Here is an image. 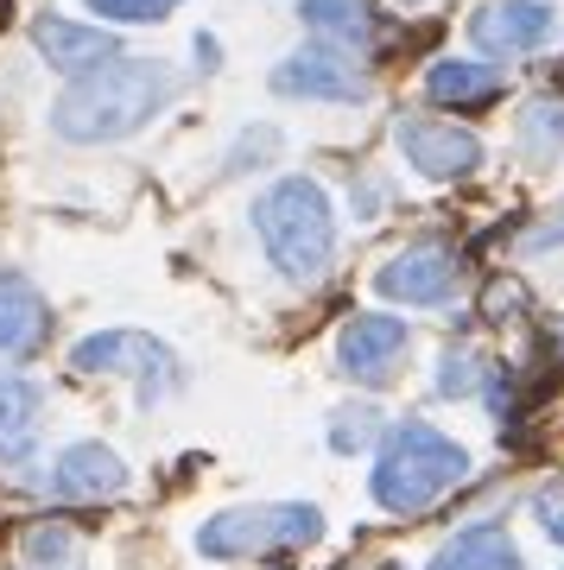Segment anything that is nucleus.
I'll list each match as a JSON object with an SVG mask.
<instances>
[{
	"label": "nucleus",
	"instance_id": "f257e3e1",
	"mask_svg": "<svg viewBox=\"0 0 564 570\" xmlns=\"http://www.w3.org/2000/svg\"><path fill=\"white\" fill-rule=\"evenodd\" d=\"M178 96V77L165 63H146V58H115L77 77L51 102V134L70 146H108V140H127L140 134L153 115H165Z\"/></svg>",
	"mask_w": 564,
	"mask_h": 570
},
{
	"label": "nucleus",
	"instance_id": "f03ea898",
	"mask_svg": "<svg viewBox=\"0 0 564 570\" xmlns=\"http://www.w3.org/2000/svg\"><path fill=\"white\" fill-rule=\"evenodd\" d=\"M469 475V456L457 438H444L438 425L425 419H400V425L381 431V450H375V469H368V489L387 513H431L444 494Z\"/></svg>",
	"mask_w": 564,
	"mask_h": 570
},
{
	"label": "nucleus",
	"instance_id": "7ed1b4c3",
	"mask_svg": "<svg viewBox=\"0 0 564 570\" xmlns=\"http://www.w3.org/2000/svg\"><path fill=\"white\" fill-rule=\"evenodd\" d=\"M254 235L292 285H311L337 261V209L318 178H280L254 197Z\"/></svg>",
	"mask_w": 564,
	"mask_h": 570
},
{
	"label": "nucleus",
	"instance_id": "20e7f679",
	"mask_svg": "<svg viewBox=\"0 0 564 570\" xmlns=\"http://www.w3.org/2000/svg\"><path fill=\"white\" fill-rule=\"evenodd\" d=\"M323 539V513L311 501H254V508H222L197 527L203 558H273Z\"/></svg>",
	"mask_w": 564,
	"mask_h": 570
},
{
	"label": "nucleus",
	"instance_id": "39448f33",
	"mask_svg": "<svg viewBox=\"0 0 564 570\" xmlns=\"http://www.w3.org/2000/svg\"><path fill=\"white\" fill-rule=\"evenodd\" d=\"M70 367L77 374H127L134 387H140V406L153 400H172L184 381L178 355L159 343V336H146V330H96V336H82L70 348Z\"/></svg>",
	"mask_w": 564,
	"mask_h": 570
},
{
	"label": "nucleus",
	"instance_id": "423d86ee",
	"mask_svg": "<svg viewBox=\"0 0 564 570\" xmlns=\"http://www.w3.org/2000/svg\"><path fill=\"white\" fill-rule=\"evenodd\" d=\"M406 348H412V324L406 317H387V311H356L337 336V367L362 387H387L400 374Z\"/></svg>",
	"mask_w": 564,
	"mask_h": 570
},
{
	"label": "nucleus",
	"instance_id": "0eeeda50",
	"mask_svg": "<svg viewBox=\"0 0 564 570\" xmlns=\"http://www.w3.org/2000/svg\"><path fill=\"white\" fill-rule=\"evenodd\" d=\"M393 140H400V159L431 184L469 178V171L483 165V140L457 121H438V115H406V121L393 127Z\"/></svg>",
	"mask_w": 564,
	"mask_h": 570
},
{
	"label": "nucleus",
	"instance_id": "6e6552de",
	"mask_svg": "<svg viewBox=\"0 0 564 570\" xmlns=\"http://www.w3.org/2000/svg\"><path fill=\"white\" fill-rule=\"evenodd\" d=\"M273 96H292V102H368L375 82L337 45H304L273 70Z\"/></svg>",
	"mask_w": 564,
	"mask_h": 570
},
{
	"label": "nucleus",
	"instance_id": "1a4fd4ad",
	"mask_svg": "<svg viewBox=\"0 0 564 570\" xmlns=\"http://www.w3.org/2000/svg\"><path fill=\"white\" fill-rule=\"evenodd\" d=\"M457 254L438 242H419V247H400L393 261L375 273V292L393 298V305H412V311H438L457 298Z\"/></svg>",
	"mask_w": 564,
	"mask_h": 570
},
{
	"label": "nucleus",
	"instance_id": "9d476101",
	"mask_svg": "<svg viewBox=\"0 0 564 570\" xmlns=\"http://www.w3.org/2000/svg\"><path fill=\"white\" fill-rule=\"evenodd\" d=\"M558 32V7L552 0H483L469 13V39L483 45L488 58H526Z\"/></svg>",
	"mask_w": 564,
	"mask_h": 570
},
{
	"label": "nucleus",
	"instance_id": "9b49d317",
	"mask_svg": "<svg viewBox=\"0 0 564 570\" xmlns=\"http://www.w3.org/2000/svg\"><path fill=\"white\" fill-rule=\"evenodd\" d=\"M32 45H39V58L51 63V70H64V77H89V70H101V63H115V32L108 26H77V20H32Z\"/></svg>",
	"mask_w": 564,
	"mask_h": 570
},
{
	"label": "nucleus",
	"instance_id": "f8f14e48",
	"mask_svg": "<svg viewBox=\"0 0 564 570\" xmlns=\"http://www.w3.org/2000/svg\"><path fill=\"white\" fill-rule=\"evenodd\" d=\"M127 489V463L108 444H70L51 463V494L58 501H115Z\"/></svg>",
	"mask_w": 564,
	"mask_h": 570
},
{
	"label": "nucleus",
	"instance_id": "ddd939ff",
	"mask_svg": "<svg viewBox=\"0 0 564 570\" xmlns=\"http://www.w3.org/2000/svg\"><path fill=\"white\" fill-rule=\"evenodd\" d=\"M51 330L39 285L26 279L20 266H0V355H32Z\"/></svg>",
	"mask_w": 564,
	"mask_h": 570
},
{
	"label": "nucleus",
	"instance_id": "4468645a",
	"mask_svg": "<svg viewBox=\"0 0 564 570\" xmlns=\"http://www.w3.org/2000/svg\"><path fill=\"white\" fill-rule=\"evenodd\" d=\"M45 425V387L26 374H0V463H26Z\"/></svg>",
	"mask_w": 564,
	"mask_h": 570
},
{
	"label": "nucleus",
	"instance_id": "2eb2a0df",
	"mask_svg": "<svg viewBox=\"0 0 564 570\" xmlns=\"http://www.w3.org/2000/svg\"><path fill=\"white\" fill-rule=\"evenodd\" d=\"M425 570H521V546L507 539V527H464L431 551Z\"/></svg>",
	"mask_w": 564,
	"mask_h": 570
},
{
	"label": "nucleus",
	"instance_id": "dca6fc26",
	"mask_svg": "<svg viewBox=\"0 0 564 570\" xmlns=\"http://www.w3.org/2000/svg\"><path fill=\"white\" fill-rule=\"evenodd\" d=\"M425 96L431 102H495L502 96V70L495 63H476V58H438L431 70H425Z\"/></svg>",
	"mask_w": 564,
	"mask_h": 570
},
{
	"label": "nucleus",
	"instance_id": "f3484780",
	"mask_svg": "<svg viewBox=\"0 0 564 570\" xmlns=\"http://www.w3.org/2000/svg\"><path fill=\"white\" fill-rule=\"evenodd\" d=\"M299 20L318 45H337V51H362L375 39L362 0H299Z\"/></svg>",
	"mask_w": 564,
	"mask_h": 570
},
{
	"label": "nucleus",
	"instance_id": "a211bd4d",
	"mask_svg": "<svg viewBox=\"0 0 564 570\" xmlns=\"http://www.w3.org/2000/svg\"><path fill=\"white\" fill-rule=\"evenodd\" d=\"M514 146H521L533 165H552L564 153V102L558 96H533V102L514 115Z\"/></svg>",
	"mask_w": 564,
	"mask_h": 570
},
{
	"label": "nucleus",
	"instance_id": "6ab92c4d",
	"mask_svg": "<svg viewBox=\"0 0 564 570\" xmlns=\"http://www.w3.org/2000/svg\"><path fill=\"white\" fill-rule=\"evenodd\" d=\"M20 551L32 570H82V539L70 527H58V520H39L20 539Z\"/></svg>",
	"mask_w": 564,
	"mask_h": 570
},
{
	"label": "nucleus",
	"instance_id": "aec40b11",
	"mask_svg": "<svg viewBox=\"0 0 564 570\" xmlns=\"http://www.w3.org/2000/svg\"><path fill=\"white\" fill-rule=\"evenodd\" d=\"M375 438H381V412L375 406H343L330 419V450H337V456H356V450H368Z\"/></svg>",
	"mask_w": 564,
	"mask_h": 570
},
{
	"label": "nucleus",
	"instance_id": "412c9836",
	"mask_svg": "<svg viewBox=\"0 0 564 570\" xmlns=\"http://www.w3.org/2000/svg\"><path fill=\"white\" fill-rule=\"evenodd\" d=\"M488 381V367L476 348H444V362H438V393L444 400H469V393Z\"/></svg>",
	"mask_w": 564,
	"mask_h": 570
},
{
	"label": "nucleus",
	"instance_id": "4be33fe9",
	"mask_svg": "<svg viewBox=\"0 0 564 570\" xmlns=\"http://www.w3.org/2000/svg\"><path fill=\"white\" fill-rule=\"evenodd\" d=\"M89 13H101V26H146V20H165L178 13L184 0H82Z\"/></svg>",
	"mask_w": 564,
	"mask_h": 570
},
{
	"label": "nucleus",
	"instance_id": "5701e85b",
	"mask_svg": "<svg viewBox=\"0 0 564 570\" xmlns=\"http://www.w3.org/2000/svg\"><path fill=\"white\" fill-rule=\"evenodd\" d=\"M533 520L545 527L552 546H564V482H545V489L533 494Z\"/></svg>",
	"mask_w": 564,
	"mask_h": 570
},
{
	"label": "nucleus",
	"instance_id": "b1692460",
	"mask_svg": "<svg viewBox=\"0 0 564 570\" xmlns=\"http://www.w3.org/2000/svg\"><path fill=\"white\" fill-rule=\"evenodd\" d=\"M526 254H545V247H564V223H545V228H533V235H526Z\"/></svg>",
	"mask_w": 564,
	"mask_h": 570
},
{
	"label": "nucleus",
	"instance_id": "393cba45",
	"mask_svg": "<svg viewBox=\"0 0 564 570\" xmlns=\"http://www.w3.org/2000/svg\"><path fill=\"white\" fill-rule=\"evenodd\" d=\"M216 58H222L216 39H197V70H216Z\"/></svg>",
	"mask_w": 564,
	"mask_h": 570
},
{
	"label": "nucleus",
	"instance_id": "a878e982",
	"mask_svg": "<svg viewBox=\"0 0 564 570\" xmlns=\"http://www.w3.org/2000/svg\"><path fill=\"white\" fill-rule=\"evenodd\" d=\"M400 7H425V0H400Z\"/></svg>",
	"mask_w": 564,
	"mask_h": 570
},
{
	"label": "nucleus",
	"instance_id": "bb28decb",
	"mask_svg": "<svg viewBox=\"0 0 564 570\" xmlns=\"http://www.w3.org/2000/svg\"><path fill=\"white\" fill-rule=\"evenodd\" d=\"M375 570H393V564H375Z\"/></svg>",
	"mask_w": 564,
	"mask_h": 570
}]
</instances>
